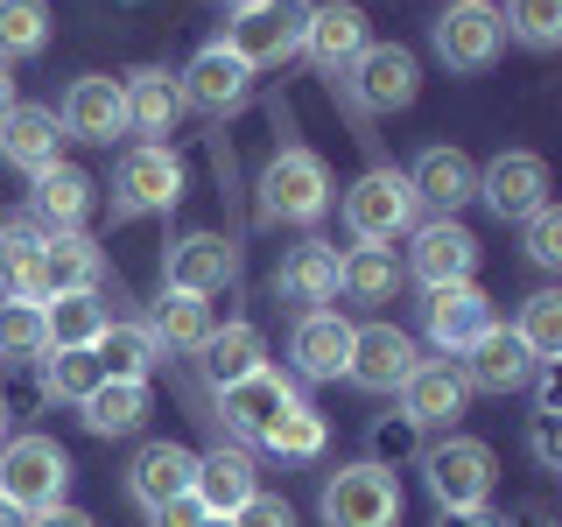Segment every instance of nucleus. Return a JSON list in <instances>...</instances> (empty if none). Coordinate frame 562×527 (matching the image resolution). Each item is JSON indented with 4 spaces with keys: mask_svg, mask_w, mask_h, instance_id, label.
I'll return each instance as SVG.
<instances>
[{
    "mask_svg": "<svg viewBox=\"0 0 562 527\" xmlns=\"http://www.w3.org/2000/svg\"><path fill=\"white\" fill-rule=\"evenodd\" d=\"M415 211L422 204H415L408 169L373 162L345 190V233H351V246H394L401 233H415Z\"/></svg>",
    "mask_w": 562,
    "mask_h": 527,
    "instance_id": "obj_1",
    "label": "nucleus"
},
{
    "mask_svg": "<svg viewBox=\"0 0 562 527\" xmlns=\"http://www.w3.org/2000/svg\"><path fill=\"white\" fill-rule=\"evenodd\" d=\"M70 492V450L57 436H8L0 444V500L22 514H49Z\"/></svg>",
    "mask_w": 562,
    "mask_h": 527,
    "instance_id": "obj_2",
    "label": "nucleus"
},
{
    "mask_svg": "<svg viewBox=\"0 0 562 527\" xmlns=\"http://www.w3.org/2000/svg\"><path fill=\"white\" fill-rule=\"evenodd\" d=\"M260 211L281 225H316L330 211V169L316 148H274L260 169Z\"/></svg>",
    "mask_w": 562,
    "mask_h": 527,
    "instance_id": "obj_3",
    "label": "nucleus"
},
{
    "mask_svg": "<svg viewBox=\"0 0 562 527\" xmlns=\"http://www.w3.org/2000/svg\"><path fill=\"white\" fill-rule=\"evenodd\" d=\"M176 204H183V155H176L169 141H140V148L120 155L113 218H162Z\"/></svg>",
    "mask_w": 562,
    "mask_h": 527,
    "instance_id": "obj_4",
    "label": "nucleus"
},
{
    "mask_svg": "<svg viewBox=\"0 0 562 527\" xmlns=\"http://www.w3.org/2000/svg\"><path fill=\"white\" fill-rule=\"evenodd\" d=\"M303 14H310V0H254V8H233V22H225L218 43L233 49L246 70H274L303 49Z\"/></svg>",
    "mask_w": 562,
    "mask_h": 527,
    "instance_id": "obj_5",
    "label": "nucleus"
},
{
    "mask_svg": "<svg viewBox=\"0 0 562 527\" xmlns=\"http://www.w3.org/2000/svg\"><path fill=\"white\" fill-rule=\"evenodd\" d=\"M492 479H499V457L479 436H443V444L422 457V485H429L436 506H485Z\"/></svg>",
    "mask_w": 562,
    "mask_h": 527,
    "instance_id": "obj_6",
    "label": "nucleus"
},
{
    "mask_svg": "<svg viewBox=\"0 0 562 527\" xmlns=\"http://www.w3.org/2000/svg\"><path fill=\"white\" fill-rule=\"evenodd\" d=\"M324 527H401V479L386 464H345L324 485Z\"/></svg>",
    "mask_w": 562,
    "mask_h": 527,
    "instance_id": "obj_7",
    "label": "nucleus"
},
{
    "mask_svg": "<svg viewBox=\"0 0 562 527\" xmlns=\"http://www.w3.org/2000/svg\"><path fill=\"white\" fill-rule=\"evenodd\" d=\"M429 43H436V57H443L450 70H492L499 64V43H506V29H499V8L492 0H450L443 14H436V29H429Z\"/></svg>",
    "mask_w": 562,
    "mask_h": 527,
    "instance_id": "obj_8",
    "label": "nucleus"
},
{
    "mask_svg": "<svg viewBox=\"0 0 562 527\" xmlns=\"http://www.w3.org/2000/svg\"><path fill=\"white\" fill-rule=\"evenodd\" d=\"M492 324H499V316H492V295L479 281H443V289H429V303H422V330H429V345L450 351V359H464Z\"/></svg>",
    "mask_w": 562,
    "mask_h": 527,
    "instance_id": "obj_9",
    "label": "nucleus"
},
{
    "mask_svg": "<svg viewBox=\"0 0 562 527\" xmlns=\"http://www.w3.org/2000/svg\"><path fill=\"white\" fill-rule=\"evenodd\" d=\"M415 366H422V351L401 324H351V366H345L351 386H366V394H401V380H408Z\"/></svg>",
    "mask_w": 562,
    "mask_h": 527,
    "instance_id": "obj_10",
    "label": "nucleus"
},
{
    "mask_svg": "<svg viewBox=\"0 0 562 527\" xmlns=\"http://www.w3.org/2000/svg\"><path fill=\"white\" fill-rule=\"evenodd\" d=\"M351 92H359L366 113H401V105H415V92H422L415 49H401V43H366L359 57H351Z\"/></svg>",
    "mask_w": 562,
    "mask_h": 527,
    "instance_id": "obj_11",
    "label": "nucleus"
},
{
    "mask_svg": "<svg viewBox=\"0 0 562 527\" xmlns=\"http://www.w3.org/2000/svg\"><path fill=\"white\" fill-rule=\"evenodd\" d=\"M176 85H183V105H198V113H211V120L239 113V105L254 99V70H246L225 43H204L198 57L176 70Z\"/></svg>",
    "mask_w": 562,
    "mask_h": 527,
    "instance_id": "obj_12",
    "label": "nucleus"
},
{
    "mask_svg": "<svg viewBox=\"0 0 562 527\" xmlns=\"http://www.w3.org/2000/svg\"><path fill=\"white\" fill-rule=\"evenodd\" d=\"M401 274H415L422 289L471 281V274H479V233H471V225H457V218L415 225V246H408V268H401Z\"/></svg>",
    "mask_w": 562,
    "mask_h": 527,
    "instance_id": "obj_13",
    "label": "nucleus"
},
{
    "mask_svg": "<svg viewBox=\"0 0 562 527\" xmlns=\"http://www.w3.org/2000/svg\"><path fill=\"white\" fill-rule=\"evenodd\" d=\"M64 141H92V148H113L127 134V92L120 78H70V92L57 105Z\"/></svg>",
    "mask_w": 562,
    "mask_h": 527,
    "instance_id": "obj_14",
    "label": "nucleus"
},
{
    "mask_svg": "<svg viewBox=\"0 0 562 527\" xmlns=\"http://www.w3.org/2000/svg\"><path fill=\"white\" fill-rule=\"evenodd\" d=\"M303 401V386H295V373H274V366H260V373H246V380H233V386H218V415L233 422L239 436H268L281 415Z\"/></svg>",
    "mask_w": 562,
    "mask_h": 527,
    "instance_id": "obj_15",
    "label": "nucleus"
},
{
    "mask_svg": "<svg viewBox=\"0 0 562 527\" xmlns=\"http://www.w3.org/2000/svg\"><path fill=\"white\" fill-rule=\"evenodd\" d=\"M239 274V254H233V239L225 233H183L162 254V289H183V295H218L225 281Z\"/></svg>",
    "mask_w": 562,
    "mask_h": 527,
    "instance_id": "obj_16",
    "label": "nucleus"
},
{
    "mask_svg": "<svg viewBox=\"0 0 562 527\" xmlns=\"http://www.w3.org/2000/svg\"><path fill=\"white\" fill-rule=\"evenodd\" d=\"M289 359H295V380L324 386V380H345L351 366V324L338 310H303L289 330Z\"/></svg>",
    "mask_w": 562,
    "mask_h": 527,
    "instance_id": "obj_17",
    "label": "nucleus"
},
{
    "mask_svg": "<svg viewBox=\"0 0 562 527\" xmlns=\"http://www.w3.org/2000/svg\"><path fill=\"white\" fill-rule=\"evenodd\" d=\"M479 198L499 211V218H527L535 204H549V162L535 148H506L479 169Z\"/></svg>",
    "mask_w": 562,
    "mask_h": 527,
    "instance_id": "obj_18",
    "label": "nucleus"
},
{
    "mask_svg": "<svg viewBox=\"0 0 562 527\" xmlns=\"http://www.w3.org/2000/svg\"><path fill=\"white\" fill-rule=\"evenodd\" d=\"M464 401H471V386L450 359H422L415 373L401 380V415H408V429H457Z\"/></svg>",
    "mask_w": 562,
    "mask_h": 527,
    "instance_id": "obj_19",
    "label": "nucleus"
},
{
    "mask_svg": "<svg viewBox=\"0 0 562 527\" xmlns=\"http://www.w3.org/2000/svg\"><path fill=\"white\" fill-rule=\"evenodd\" d=\"M29 183H35L29 211H35L43 233H85V218H92V204H99V183L78 162H49L43 176H29Z\"/></svg>",
    "mask_w": 562,
    "mask_h": 527,
    "instance_id": "obj_20",
    "label": "nucleus"
},
{
    "mask_svg": "<svg viewBox=\"0 0 562 527\" xmlns=\"http://www.w3.org/2000/svg\"><path fill=\"white\" fill-rule=\"evenodd\" d=\"M0 162L22 169V176H43L49 162H64V127L49 105H22L14 99L8 113H0Z\"/></svg>",
    "mask_w": 562,
    "mask_h": 527,
    "instance_id": "obj_21",
    "label": "nucleus"
},
{
    "mask_svg": "<svg viewBox=\"0 0 562 527\" xmlns=\"http://www.w3.org/2000/svg\"><path fill=\"white\" fill-rule=\"evenodd\" d=\"M260 492V479H254V457L246 450H233V444H211V450H198V479H190V500L204 506V514H218V520H233L246 500Z\"/></svg>",
    "mask_w": 562,
    "mask_h": 527,
    "instance_id": "obj_22",
    "label": "nucleus"
},
{
    "mask_svg": "<svg viewBox=\"0 0 562 527\" xmlns=\"http://www.w3.org/2000/svg\"><path fill=\"white\" fill-rule=\"evenodd\" d=\"M408 183H415V204H436V218H457V211L479 198V162L464 148H422Z\"/></svg>",
    "mask_w": 562,
    "mask_h": 527,
    "instance_id": "obj_23",
    "label": "nucleus"
},
{
    "mask_svg": "<svg viewBox=\"0 0 562 527\" xmlns=\"http://www.w3.org/2000/svg\"><path fill=\"white\" fill-rule=\"evenodd\" d=\"M457 373H464V386H479V394H520L527 380H535V359H527V345L514 338V330L506 324H492L479 345L464 351V366H457Z\"/></svg>",
    "mask_w": 562,
    "mask_h": 527,
    "instance_id": "obj_24",
    "label": "nucleus"
},
{
    "mask_svg": "<svg viewBox=\"0 0 562 527\" xmlns=\"http://www.w3.org/2000/svg\"><path fill=\"white\" fill-rule=\"evenodd\" d=\"M43 225L14 218L0 225V303H49V274H43Z\"/></svg>",
    "mask_w": 562,
    "mask_h": 527,
    "instance_id": "obj_25",
    "label": "nucleus"
},
{
    "mask_svg": "<svg viewBox=\"0 0 562 527\" xmlns=\"http://www.w3.org/2000/svg\"><path fill=\"white\" fill-rule=\"evenodd\" d=\"M366 43H373V35H366V14L351 8V0H316L303 14V49L324 70H351V57H359Z\"/></svg>",
    "mask_w": 562,
    "mask_h": 527,
    "instance_id": "obj_26",
    "label": "nucleus"
},
{
    "mask_svg": "<svg viewBox=\"0 0 562 527\" xmlns=\"http://www.w3.org/2000/svg\"><path fill=\"white\" fill-rule=\"evenodd\" d=\"M120 92H127V134H148V141L176 134V120H183V85H176V70L140 64L134 78H120Z\"/></svg>",
    "mask_w": 562,
    "mask_h": 527,
    "instance_id": "obj_27",
    "label": "nucleus"
},
{
    "mask_svg": "<svg viewBox=\"0 0 562 527\" xmlns=\"http://www.w3.org/2000/svg\"><path fill=\"white\" fill-rule=\"evenodd\" d=\"M274 289H281V303H295V310H330L338 303V246H324V239L289 246Z\"/></svg>",
    "mask_w": 562,
    "mask_h": 527,
    "instance_id": "obj_28",
    "label": "nucleus"
},
{
    "mask_svg": "<svg viewBox=\"0 0 562 527\" xmlns=\"http://www.w3.org/2000/svg\"><path fill=\"white\" fill-rule=\"evenodd\" d=\"M190 479H198V450H183V444H140V457L127 464V492L140 506H162V500H183Z\"/></svg>",
    "mask_w": 562,
    "mask_h": 527,
    "instance_id": "obj_29",
    "label": "nucleus"
},
{
    "mask_svg": "<svg viewBox=\"0 0 562 527\" xmlns=\"http://www.w3.org/2000/svg\"><path fill=\"white\" fill-rule=\"evenodd\" d=\"M43 274H49V295H99L105 246L92 233H49L43 239Z\"/></svg>",
    "mask_w": 562,
    "mask_h": 527,
    "instance_id": "obj_30",
    "label": "nucleus"
},
{
    "mask_svg": "<svg viewBox=\"0 0 562 527\" xmlns=\"http://www.w3.org/2000/svg\"><path fill=\"white\" fill-rule=\"evenodd\" d=\"M211 330H218V316H211V303H204V295H183V289H162V303H155V316H148V338L162 345V359H169V351L198 359Z\"/></svg>",
    "mask_w": 562,
    "mask_h": 527,
    "instance_id": "obj_31",
    "label": "nucleus"
},
{
    "mask_svg": "<svg viewBox=\"0 0 562 527\" xmlns=\"http://www.w3.org/2000/svg\"><path fill=\"white\" fill-rule=\"evenodd\" d=\"M198 366H204L211 394H218V386H233V380H246V373H260V366H268V338H260V324H218L204 338Z\"/></svg>",
    "mask_w": 562,
    "mask_h": 527,
    "instance_id": "obj_32",
    "label": "nucleus"
},
{
    "mask_svg": "<svg viewBox=\"0 0 562 527\" xmlns=\"http://www.w3.org/2000/svg\"><path fill=\"white\" fill-rule=\"evenodd\" d=\"M148 408H155L148 380H99L92 394L78 401V415H85L92 436H134L140 422H148Z\"/></svg>",
    "mask_w": 562,
    "mask_h": 527,
    "instance_id": "obj_33",
    "label": "nucleus"
},
{
    "mask_svg": "<svg viewBox=\"0 0 562 527\" xmlns=\"http://www.w3.org/2000/svg\"><path fill=\"white\" fill-rule=\"evenodd\" d=\"M105 324H113V310H105L99 295H49V303H43L49 351H92Z\"/></svg>",
    "mask_w": 562,
    "mask_h": 527,
    "instance_id": "obj_34",
    "label": "nucleus"
},
{
    "mask_svg": "<svg viewBox=\"0 0 562 527\" xmlns=\"http://www.w3.org/2000/svg\"><path fill=\"white\" fill-rule=\"evenodd\" d=\"M92 359H99L105 380H148L155 366H162V345L148 338V324H105Z\"/></svg>",
    "mask_w": 562,
    "mask_h": 527,
    "instance_id": "obj_35",
    "label": "nucleus"
},
{
    "mask_svg": "<svg viewBox=\"0 0 562 527\" xmlns=\"http://www.w3.org/2000/svg\"><path fill=\"white\" fill-rule=\"evenodd\" d=\"M394 289H401L394 246H351V254H338V295H351V303H386Z\"/></svg>",
    "mask_w": 562,
    "mask_h": 527,
    "instance_id": "obj_36",
    "label": "nucleus"
},
{
    "mask_svg": "<svg viewBox=\"0 0 562 527\" xmlns=\"http://www.w3.org/2000/svg\"><path fill=\"white\" fill-rule=\"evenodd\" d=\"M506 330L527 345V359H535V366H555V359H562V295H555V289H535Z\"/></svg>",
    "mask_w": 562,
    "mask_h": 527,
    "instance_id": "obj_37",
    "label": "nucleus"
},
{
    "mask_svg": "<svg viewBox=\"0 0 562 527\" xmlns=\"http://www.w3.org/2000/svg\"><path fill=\"white\" fill-rule=\"evenodd\" d=\"M324 444H330V429H324V415H316L310 401H295V408L260 436V450H274L281 464H310V457H324Z\"/></svg>",
    "mask_w": 562,
    "mask_h": 527,
    "instance_id": "obj_38",
    "label": "nucleus"
},
{
    "mask_svg": "<svg viewBox=\"0 0 562 527\" xmlns=\"http://www.w3.org/2000/svg\"><path fill=\"white\" fill-rule=\"evenodd\" d=\"M49 43V0H0V64L43 57Z\"/></svg>",
    "mask_w": 562,
    "mask_h": 527,
    "instance_id": "obj_39",
    "label": "nucleus"
},
{
    "mask_svg": "<svg viewBox=\"0 0 562 527\" xmlns=\"http://www.w3.org/2000/svg\"><path fill=\"white\" fill-rule=\"evenodd\" d=\"M105 373H99V359L92 351H43V394L49 401H70V408H78L85 394H92Z\"/></svg>",
    "mask_w": 562,
    "mask_h": 527,
    "instance_id": "obj_40",
    "label": "nucleus"
},
{
    "mask_svg": "<svg viewBox=\"0 0 562 527\" xmlns=\"http://www.w3.org/2000/svg\"><path fill=\"white\" fill-rule=\"evenodd\" d=\"M499 29L527 49H555L562 43V0H506Z\"/></svg>",
    "mask_w": 562,
    "mask_h": 527,
    "instance_id": "obj_41",
    "label": "nucleus"
},
{
    "mask_svg": "<svg viewBox=\"0 0 562 527\" xmlns=\"http://www.w3.org/2000/svg\"><path fill=\"white\" fill-rule=\"evenodd\" d=\"M43 303H0V359H43Z\"/></svg>",
    "mask_w": 562,
    "mask_h": 527,
    "instance_id": "obj_42",
    "label": "nucleus"
},
{
    "mask_svg": "<svg viewBox=\"0 0 562 527\" xmlns=\"http://www.w3.org/2000/svg\"><path fill=\"white\" fill-rule=\"evenodd\" d=\"M520 225H527V260H535V268H562V211L535 204Z\"/></svg>",
    "mask_w": 562,
    "mask_h": 527,
    "instance_id": "obj_43",
    "label": "nucleus"
},
{
    "mask_svg": "<svg viewBox=\"0 0 562 527\" xmlns=\"http://www.w3.org/2000/svg\"><path fill=\"white\" fill-rule=\"evenodd\" d=\"M233 527H295V506L281 492H254V500L233 514Z\"/></svg>",
    "mask_w": 562,
    "mask_h": 527,
    "instance_id": "obj_44",
    "label": "nucleus"
},
{
    "mask_svg": "<svg viewBox=\"0 0 562 527\" xmlns=\"http://www.w3.org/2000/svg\"><path fill=\"white\" fill-rule=\"evenodd\" d=\"M527 450H535V464L541 471H562V429H555V415H527Z\"/></svg>",
    "mask_w": 562,
    "mask_h": 527,
    "instance_id": "obj_45",
    "label": "nucleus"
},
{
    "mask_svg": "<svg viewBox=\"0 0 562 527\" xmlns=\"http://www.w3.org/2000/svg\"><path fill=\"white\" fill-rule=\"evenodd\" d=\"M198 520H204V506L190 500V492H183V500H162V506H148V527H198Z\"/></svg>",
    "mask_w": 562,
    "mask_h": 527,
    "instance_id": "obj_46",
    "label": "nucleus"
},
{
    "mask_svg": "<svg viewBox=\"0 0 562 527\" xmlns=\"http://www.w3.org/2000/svg\"><path fill=\"white\" fill-rule=\"evenodd\" d=\"M436 527H506V520H492V506H436Z\"/></svg>",
    "mask_w": 562,
    "mask_h": 527,
    "instance_id": "obj_47",
    "label": "nucleus"
},
{
    "mask_svg": "<svg viewBox=\"0 0 562 527\" xmlns=\"http://www.w3.org/2000/svg\"><path fill=\"white\" fill-rule=\"evenodd\" d=\"M29 527H99V520L85 514V506H70V500H64V506H49V514H29Z\"/></svg>",
    "mask_w": 562,
    "mask_h": 527,
    "instance_id": "obj_48",
    "label": "nucleus"
},
{
    "mask_svg": "<svg viewBox=\"0 0 562 527\" xmlns=\"http://www.w3.org/2000/svg\"><path fill=\"white\" fill-rule=\"evenodd\" d=\"M0 527H29V514H22V506H8V500H0Z\"/></svg>",
    "mask_w": 562,
    "mask_h": 527,
    "instance_id": "obj_49",
    "label": "nucleus"
},
{
    "mask_svg": "<svg viewBox=\"0 0 562 527\" xmlns=\"http://www.w3.org/2000/svg\"><path fill=\"white\" fill-rule=\"evenodd\" d=\"M14 105V78H8V64H0V113Z\"/></svg>",
    "mask_w": 562,
    "mask_h": 527,
    "instance_id": "obj_50",
    "label": "nucleus"
},
{
    "mask_svg": "<svg viewBox=\"0 0 562 527\" xmlns=\"http://www.w3.org/2000/svg\"><path fill=\"white\" fill-rule=\"evenodd\" d=\"M0 444H8V401H0Z\"/></svg>",
    "mask_w": 562,
    "mask_h": 527,
    "instance_id": "obj_51",
    "label": "nucleus"
},
{
    "mask_svg": "<svg viewBox=\"0 0 562 527\" xmlns=\"http://www.w3.org/2000/svg\"><path fill=\"white\" fill-rule=\"evenodd\" d=\"M198 527H233V520H218V514H204V520H198Z\"/></svg>",
    "mask_w": 562,
    "mask_h": 527,
    "instance_id": "obj_52",
    "label": "nucleus"
},
{
    "mask_svg": "<svg viewBox=\"0 0 562 527\" xmlns=\"http://www.w3.org/2000/svg\"><path fill=\"white\" fill-rule=\"evenodd\" d=\"M225 8H254V0H225Z\"/></svg>",
    "mask_w": 562,
    "mask_h": 527,
    "instance_id": "obj_53",
    "label": "nucleus"
}]
</instances>
